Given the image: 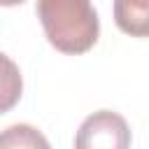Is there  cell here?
I'll return each mask as SVG.
<instances>
[{
	"mask_svg": "<svg viewBox=\"0 0 149 149\" xmlns=\"http://www.w3.org/2000/svg\"><path fill=\"white\" fill-rule=\"evenodd\" d=\"M35 12L51 47L63 54H84L98 42L100 21L91 0H37Z\"/></svg>",
	"mask_w": 149,
	"mask_h": 149,
	"instance_id": "cell-1",
	"label": "cell"
},
{
	"mask_svg": "<svg viewBox=\"0 0 149 149\" xmlns=\"http://www.w3.org/2000/svg\"><path fill=\"white\" fill-rule=\"evenodd\" d=\"M74 149H130V128L121 114L98 109L81 121Z\"/></svg>",
	"mask_w": 149,
	"mask_h": 149,
	"instance_id": "cell-2",
	"label": "cell"
},
{
	"mask_svg": "<svg viewBox=\"0 0 149 149\" xmlns=\"http://www.w3.org/2000/svg\"><path fill=\"white\" fill-rule=\"evenodd\" d=\"M114 23L130 37H149V0H114Z\"/></svg>",
	"mask_w": 149,
	"mask_h": 149,
	"instance_id": "cell-3",
	"label": "cell"
},
{
	"mask_svg": "<svg viewBox=\"0 0 149 149\" xmlns=\"http://www.w3.org/2000/svg\"><path fill=\"white\" fill-rule=\"evenodd\" d=\"M21 91H23V79L19 65L0 51V114L9 112L19 102Z\"/></svg>",
	"mask_w": 149,
	"mask_h": 149,
	"instance_id": "cell-4",
	"label": "cell"
},
{
	"mask_svg": "<svg viewBox=\"0 0 149 149\" xmlns=\"http://www.w3.org/2000/svg\"><path fill=\"white\" fill-rule=\"evenodd\" d=\"M0 149H51V144L35 126L14 123L0 130Z\"/></svg>",
	"mask_w": 149,
	"mask_h": 149,
	"instance_id": "cell-5",
	"label": "cell"
},
{
	"mask_svg": "<svg viewBox=\"0 0 149 149\" xmlns=\"http://www.w3.org/2000/svg\"><path fill=\"white\" fill-rule=\"evenodd\" d=\"M23 0H0V5L2 7H14V5H21Z\"/></svg>",
	"mask_w": 149,
	"mask_h": 149,
	"instance_id": "cell-6",
	"label": "cell"
}]
</instances>
